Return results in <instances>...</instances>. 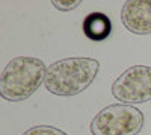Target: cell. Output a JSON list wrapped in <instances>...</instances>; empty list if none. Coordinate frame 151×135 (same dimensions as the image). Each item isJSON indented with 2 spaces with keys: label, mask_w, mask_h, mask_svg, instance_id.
Instances as JSON below:
<instances>
[{
  "label": "cell",
  "mask_w": 151,
  "mask_h": 135,
  "mask_svg": "<svg viewBox=\"0 0 151 135\" xmlns=\"http://www.w3.org/2000/svg\"><path fill=\"white\" fill-rule=\"evenodd\" d=\"M83 32L91 41H104L112 32V23L106 14L92 12L83 21Z\"/></svg>",
  "instance_id": "cell-6"
},
{
  "label": "cell",
  "mask_w": 151,
  "mask_h": 135,
  "mask_svg": "<svg viewBox=\"0 0 151 135\" xmlns=\"http://www.w3.org/2000/svg\"><path fill=\"white\" fill-rule=\"evenodd\" d=\"M124 28L134 35L151 33V0H129L121 9Z\"/></svg>",
  "instance_id": "cell-5"
},
{
  "label": "cell",
  "mask_w": 151,
  "mask_h": 135,
  "mask_svg": "<svg viewBox=\"0 0 151 135\" xmlns=\"http://www.w3.org/2000/svg\"><path fill=\"white\" fill-rule=\"evenodd\" d=\"M112 96L124 105H137L151 100V67L132 65L112 83Z\"/></svg>",
  "instance_id": "cell-4"
},
{
  "label": "cell",
  "mask_w": 151,
  "mask_h": 135,
  "mask_svg": "<svg viewBox=\"0 0 151 135\" xmlns=\"http://www.w3.org/2000/svg\"><path fill=\"white\" fill-rule=\"evenodd\" d=\"M144 121V114L137 108L113 103L95 114L89 128L92 135H137Z\"/></svg>",
  "instance_id": "cell-3"
},
{
  "label": "cell",
  "mask_w": 151,
  "mask_h": 135,
  "mask_svg": "<svg viewBox=\"0 0 151 135\" xmlns=\"http://www.w3.org/2000/svg\"><path fill=\"white\" fill-rule=\"evenodd\" d=\"M21 135H68L67 132L60 131L59 128L55 126H48V125H38L32 126L27 131H24Z\"/></svg>",
  "instance_id": "cell-7"
},
{
  "label": "cell",
  "mask_w": 151,
  "mask_h": 135,
  "mask_svg": "<svg viewBox=\"0 0 151 135\" xmlns=\"http://www.w3.org/2000/svg\"><path fill=\"white\" fill-rule=\"evenodd\" d=\"M47 67L35 56H17L0 75V96L6 102H23L44 83Z\"/></svg>",
  "instance_id": "cell-2"
},
{
  "label": "cell",
  "mask_w": 151,
  "mask_h": 135,
  "mask_svg": "<svg viewBox=\"0 0 151 135\" xmlns=\"http://www.w3.org/2000/svg\"><path fill=\"white\" fill-rule=\"evenodd\" d=\"M52 5L58 9V11H62V12H68V11H73L76 8H79L82 5L80 0H53Z\"/></svg>",
  "instance_id": "cell-8"
},
{
  "label": "cell",
  "mask_w": 151,
  "mask_h": 135,
  "mask_svg": "<svg viewBox=\"0 0 151 135\" xmlns=\"http://www.w3.org/2000/svg\"><path fill=\"white\" fill-rule=\"evenodd\" d=\"M100 71V62L94 58H65L50 64L45 71L44 87L48 93L71 97L91 87Z\"/></svg>",
  "instance_id": "cell-1"
}]
</instances>
